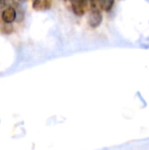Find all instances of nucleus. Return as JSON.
I'll return each mask as SVG.
<instances>
[{
  "mask_svg": "<svg viewBox=\"0 0 149 150\" xmlns=\"http://www.w3.org/2000/svg\"><path fill=\"white\" fill-rule=\"evenodd\" d=\"M12 1H13L14 4H20V3H23V2L26 1V0H12Z\"/></svg>",
  "mask_w": 149,
  "mask_h": 150,
  "instance_id": "obj_8",
  "label": "nucleus"
},
{
  "mask_svg": "<svg viewBox=\"0 0 149 150\" xmlns=\"http://www.w3.org/2000/svg\"><path fill=\"white\" fill-rule=\"evenodd\" d=\"M102 12L100 8H93V9L90 10L89 16H88V25H89L91 28L96 29L101 25L102 23Z\"/></svg>",
  "mask_w": 149,
  "mask_h": 150,
  "instance_id": "obj_1",
  "label": "nucleus"
},
{
  "mask_svg": "<svg viewBox=\"0 0 149 150\" xmlns=\"http://www.w3.org/2000/svg\"><path fill=\"white\" fill-rule=\"evenodd\" d=\"M113 3H114V0H106L105 4H104V6H103V9L105 10V11H109L112 8Z\"/></svg>",
  "mask_w": 149,
  "mask_h": 150,
  "instance_id": "obj_5",
  "label": "nucleus"
},
{
  "mask_svg": "<svg viewBox=\"0 0 149 150\" xmlns=\"http://www.w3.org/2000/svg\"><path fill=\"white\" fill-rule=\"evenodd\" d=\"M8 1H9V0H0V8L5 9L6 6H7V4H8Z\"/></svg>",
  "mask_w": 149,
  "mask_h": 150,
  "instance_id": "obj_6",
  "label": "nucleus"
},
{
  "mask_svg": "<svg viewBox=\"0 0 149 150\" xmlns=\"http://www.w3.org/2000/svg\"><path fill=\"white\" fill-rule=\"evenodd\" d=\"M71 4H72V9L76 16H82L85 14L89 6V1L88 0H71Z\"/></svg>",
  "mask_w": 149,
  "mask_h": 150,
  "instance_id": "obj_2",
  "label": "nucleus"
},
{
  "mask_svg": "<svg viewBox=\"0 0 149 150\" xmlns=\"http://www.w3.org/2000/svg\"><path fill=\"white\" fill-rule=\"evenodd\" d=\"M97 1H98V3H99V5H100V8H102V9H103V6H104V4H105L106 0H97Z\"/></svg>",
  "mask_w": 149,
  "mask_h": 150,
  "instance_id": "obj_7",
  "label": "nucleus"
},
{
  "mask_svg": "<svg viewBox=\"0 0 149 150\" xmlns=\"http://www.w3.org/2000/svg\"><path fill=\"white\" fill-rule=\"evenodd\" d=\"M52 0H34L33 1V9L37 11H44L51 8Z\"/></svg>",
  "mask_w": 149,
  "mask_h": 150,
  "instance_id": "obj_4",
  "label": "nucleus"
},
{
  "mask_svg": "<svg viewBox=\"0 0 149 150\" xmlns=\"http://www.w3.org/2000/svg\"><path fill=\"white\" fill-rule=\"evenodd\" d=\"M2 21H3L4 24L10 25L11 23L14 22V20L16 18V11L13 7L11 6H7L5 9H3L1 14Z\"/></svg>",
  "mask_w": 149,
  "mask_h": 150,
  "instance_id": "obj_3",
  "label": "nucleus"
}]
</instances>
